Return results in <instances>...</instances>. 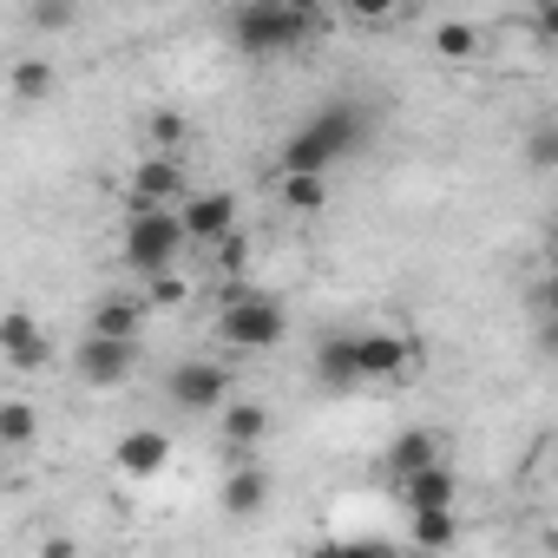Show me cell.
I'll return each instance as SVG.
<instances>
[{
	"label": "cell",
	"mask_w": 558,
	"mask_h": 558,
	"mask_svg": "<svg viewBox=\"0 0 558 558\" xmlns=\"http://www.w3.org/2000/svg\"><path fill=\"white\" fill-rule=\"evenodd\" d=\"M362 138H368L362 106L355 99H329L303 132H290L283 151H276V178H329V165H342Z\"/></svg>",
	"instance_id": "6da1fadb"
},
{
	"label": "cell",
	"mask_w": 558,
	"mask_h": 558,
	"mask_svg": "<svg viewBox=\"0 0 558 558\" xmlns=\"http://www.w3.org/2000/svg\"><path fill=\"white\" fill-rule=\"evenodd\" d=\"M223 34L250 60H283V53H296V47H310L323 34V14L290 8V0H243V8L223 14Z\"/></svg>",
	"instance_id": "7a4b0ae2"
},
{
	"label": "cell",
	"mask_w": 558,
	"mask_h": 558,
	"mask_svg": "<svg viewBox=\"0 0 558 558\" xmlns=\"http://www.w3.org/2000/svg\"><path fill=\"white\" fill-rule=\"evenodd\" d=\"M191 250V230H184V210H145V204H125V230H119V256L132 276H171Z\"/></svg>",
	"instance_id": "3957f363"
},
{
	"label": "cell",
	"mask_w": 558,
	"mask_h": 558,
	"mask_svg": "<svg viewBox=\"0 0 558 558\" xmlns=\"http://www.w3.org/2000/svg\"><path fill=\"white\" fill-rule=\"evenodd\" d=\"M290 336V316L276 296H256V290H236L223 310H217V342L223 349H243V355H263Z\"/></svg>",
	"instance_id": "277c9868"
},
{
	"label": "cell",
	"mask_w": 558,
	"mask_h": 558,
	"mask_svg": "<svg viewBox=\"0 0 558 558\" xmlns=\"http://www.w3.org/2000/svg\"><path fill=\"white\" fill-rule=\"evenodd\" d=\"M165 395H171V408H184V414H223V408H230V368L191 355V362H178V368L165 375Z\"/></svg>",
	"instance_id": "5b68a950"
},
{
	"label": "cell",
	"mask_w": 558,
	"mask_h": 558,
	"mask_svg": "<svg viewBox=\"0 0 558 558\" xmlns=\"http://www.w3.org/2000/svg\"><path fill=\"white\" fill-rule=\"evenodd\" d=\"M125 204H145V210H184V204H191V191H184V158H165V151L138 158V165H132V184H125Z\"/></svg>",
	"instance_id": "8992f818"
},
{
	"label": "cell",
	"mask_w": 558,
	"mask_h": 558,
	"mask_svg": "<svg viewBox=\"0 0 558 558\" xmlns=\"http://www.w3.org/2000/svg\"><path fill=\"white\" fill-rule=\"evenodd\" d=\"M132 368H138V342H106V336H86V342L73 349V375H80V388L112 395V388H125V381H132Z\"/></svg>",
	"instance_id": "52a82bcc"
},
{
	"label": "cell",
	"mask_w": 558,
	"mask_h": 558,
	"mask_svg": "<svg viewBox=\"0 0 558 558\" xmlns=\"http://www.w3.org/2000/svg\"><path fill=\"white\" fill-rule=\"evenodd\" d=\"M355 362H362V381H401V375H414L421 342H408L395 329H368V336H355Z\"/></svg>",
	"instance_id": "ba28073f"
},
{
	"label": "cell",
	"mask_w": 558,
	"mask_h": 558,
	"mask_svg": "<svg viewBox=\"0 0 558 558\" xmlns=\"http://www.w3.org/2000/svg\"><path fill=\"white\" fill-rule=\"evenodd\" d=\"M171 466V434L165 427H125L119 440H112V473H125V480H158Z\"/></svg>",
	"instance_id": "9c48e42d"
},
{
	"label": "cell",
	"mask_w": 558,
	"mask_h": 558,
	"mask_svg": "<svg viewBox=\"0 0 558 558\" xmlns=\"http://www.w3.org/2000/svg\"><path fill=\"white\" fill-rule=\"evenodd\" d=\"M184 230H191L197 250L230 243V236H236V191H191V204H184Z\"/></svg>",
	"instance_id": "30bf717a"
},
{
	"label": "cell",
	"mask_w": 558,
	"mask_h": 558,
	"mask_svg": "<svg viewBox=\"0 0 558 558\" xmlns=\"http://www.w3.org/2000/svg\"><path fill=\"white\" fill-rule=\"evenodd\" d=\"M440 466V434L434 427H401L395 440H388V480L401 486V480H414V473H434Z\"/></svg>",
	"instance_id": "8fae6325"
},
{
	"label": "cell",
	"mask_w": 558,
	"mask_h": 558,
	"mask_svg": "<svg viewBox=\"0 0 558 558\" xmlns=\"http://www.w3.org/2000/svg\"><path fill=\"white\" fill-rule=\"evenodd\" d=\"M145 316H151V303H138V296H99V303H93V316H86V336H106V342H138Z\"/></svg>",
	"instance_id": "7c38bea8"
},
{
	"label": "cell",
	"mask_w": 558,
	"mask_h": 558,
	"mask_svg": "<svg viewBox=\"0 0 558 558\" xmlns=\"http://www.w3.org/2000/svg\"><path fill=\"white\" fill-rule=\"evenodd\" d=\"M269 506V473H263V460H236L230 473H223V512L230 519H256Z\"/></svg>",
	"instance_id": "4fadbf2b"
},
{
	"label": "cell",
	"mask_w": 558,
	"mask_h": 558,
	"mask_svg": "<svg viewBox=\"0 0 558 558\" xmlns=\"http://www.w3.org/2000/svg\"><path fill=\"white\" fill-rule=\"evenodd\" d=\"M217 427H223V440L236 447V460H250V453L269 440V408H263V401H230V408L217 414Z\"/></svg>",
	"instance_id": "5bb4252c"
},
{
	"label": "cell",
	"mask_w": 558,
	"mask_h": 558,
	"mask_svg": "<svg viewBox=\"0 0 558 558\" xmlns=\"http://www.w3.org/2000/svg\"><path fill=\"white\" fill-rule=\"evenodd\" d=\"M453 473L447 466H434V473H414V480H401V506L408 512H453Z\"/></svg>",
	"instance_id": "9a60e30c"
},
{
	"label": "cell",
	"mask_w": 558,
	"mask_h": 558,
	"mask_svg": "<svg viewBox=\"0 0 558 558\" xmlns=\"http://www.w3.org/2000/svg\"><path fill=\"white\" fill-rule=\"evenodd\" d=\"M316 381H329V388H355V381H362L355 336H329V342L316 349Z\"/></svg>",
	"instance_id": "2e32d148"
},
{
	"label": "cell",
	"mask_w": 558,
	"mask_h": 558,
	"mask_svg": "<svg viewBox=\"0 0 558 558\" xmlns=\"http://www.w3.org/2000/svg\"><path fill=\"white\" fill-rule=\"evenodd\" d=\"M460 538V519L453 512H408V545L414 551H447Z\"/></svg>",
	"instance_id": "e0dca14e"
},
{
	"label": "cell",
	"mask_w": 558,
	"mask_h": 558,
	"mask_svg": "<svg viewBox=\"0 0 558 558\" xmlns=\"http://www.w3.org/2000/svg\"><path fill=\"white\" fill-rule=\"evenodd\" d=\"M8 93H14L21 106H40V99L53 93V60H14V66H8Z\"/></svg>",
	"instance_id": "ac0fdd59"
},
{
	"label": "cell",
	"mask_w": 558,
	"mask_h": 558,
	"mask_svg": "<svg viewBox=\"0 0 558 558\" xmlns=\"http://www.w3.org/2000/svg\"><path fill=\"white\" fill-rule=\"evenodd\" d=\"M276 191H283V210L296 217H316L329 204V178H276Z\"/></svg>",
	"instance_id": "d6986e66"
},
{
	"label": "cell",
	"mask_w": 558,
	"mask_h": 558,
	"mask_svg": "<svg viewBox=\"0 0 558 558\" xmlns=\"http://www.w3.org/2000/svg\"><path fill=\"white\" fill-rule=\"evenodd\" d=\"M434 53H440V60H473V53H480V27L440 21V27H434Z\"/></svg>",
	"instance_id": "ffe728a7"
},
{
	"label": "cell",
	"mask_w": 558,
	"mask_h": 558,
	"mask_svg": "<svg viewBox=\"0 0 558 558\" xmlns=\"http://www.w3.org/2000/svg\"><path fill=\"white\" fill-rule=\"evenodd\" d=\"M519 158H525V171H558V125H551V119L532 125L525 145H519Z\"/></svg>",
	"instance_id": "44dd1931"
},
{
	"label": "cell",
	"mask_w": 558,
	"mask_h": 558,
	"mask_svg": "<svg viewBox=\"0 0 558 558\" xmlns=\"http://www.w3.org/2000/svg\"><path fill=\"white\" fill-rule=\"evenodd\" d=\"M34 421H40V414H34L27 401H0V447H27V440H34Z\"/></svg>",
	"instance_id": "7402d4cb"
},
{
	"label": "cell",
	"mask_w": 558,
	"mask_h": 558,
	"mask_svg": "<svg viewBox=\"0 0 558 558\" xmlns=\"http://www.w3.org/2000/svg\"><path fill=\"white\" fill-rule=\"evenodd\" d=\"M145 303H151V310H184V303H191V283H184L178 269H171V276H151V283H145Z\"/></svg>",
	"instance_id": "603a6c76"
},
{
	"label": "cell",
	"mask_w": 558,
	"mask_h": 558,
	"mask_svg": "<svg viewBox=\"0 0 558 558\" xmlns=\"http://www.w3.org/2000/svg\"><path fill=\"white\" fill-rule=\"evenodd\" d=\"M145 132H151V145H158L165 158H178V138H184V119H178V112H151Z\"/></svg>",
	"instance_id": "cb8c5ba5"
},
{
	"label": "cell",
	"mask_w": 558,
	"mask_h": 558,
	"mask_svg": "<svg viewBox=\"0 0 558 558\" xmlns=\"http://www.w3.org/2000/svg\"><path fill=\"white\" fill-rule=\"evenodd\" d=\"M47 362H53V336H34L27 349H14V355H8V368H14V375H40Z\"/></svg>",
	"instance_id": "d4e9b609"
},
{
	"label": "cell",
	"mask_w": 558,
	"mask_h": 558,
	"mask_svg": "<svg viewBox=\"0 0 558 558\" xmlns=\"http://www.w3.org/2000/svg\"><path fill=\"white\" fill-rule=\"evenodd\" d=\"M34 336H40V323H34L27 310H14L8 323H0V355H14V349H27Z\"/></svg>",
	"instance_id": "484cf974"
},
{
	"label": "cell",
	"mask_w": 558,
	"mask_h": 558,
	"mask_svg": "<svg viewBox=\"0 0 558 558\" xmlns=\"http://www.w3.org/2000/svg\"><path fill=\"white\" fill-rule=\"evenodd\" d=\"M210 256H217V269H223V276H243V269H250V243H243V230H236L230 243H217Z\"/></svg>",
	"instance_id": "4316f807"
},
{
	"label": "cell",
	"mask_w": 558,
	"mask_h": 558,
	"mask_svg": "<svg viewBox=\"0 0 558 558\" xmlns=\"http://www.w3.org/2000/svg\"><path fill=\"white\" fill-rule=\"evenodd\" d=\"M27 21H34L40 34H53V27H73V8H47V0H34V8H27Z\"/></svg>",
	"instance_id": "83f0119b"
},
{
	"label": "cell",
	"mask_w": 558,
	"mask_h": 558,
	"mask_svg": "<svg viewBox=\"0 0 558 558\" xmlns=\"http://www.w3.org/2000/svg\"><path fill=\"white\" fill-rule=\"evenodd\" d=\"M349 558H401V545H388V538H349Z\"/></svg>",
	"instance_id": "f1b7e54d"
},
{
	"label": "cell",
	"mask_w": 558,
	"mask_h": 558,
	"mask_svg": "<svg viewBox=\"0 0 558 558\" xmlns=\"http://www.w3.org/2000/svg\"><path fill=\"white\" fill-rule=\"evenodd\" d=\"M532 303H538V316H558V276H545V283H538V296H532Z\"/></svg>",
	"instance_id": "f546056e"
},
{
	"label": "cell",
	"mask_w": 558,
	"mask_h": 558,
	"mask_svg": "<svg viewBox=\"0 0 558 558\" xmlns=\"http://www.w3.org/2000/svg\"><path fill=\"white\" fill-rule=\"evenodd\" d=\"M538 349L558 355V316H538Z\"/></svg>",
	"instance_id": "4dcf8cb0"
},
{
	"label": "cell",
	"mask_w": 558,
	"mask_h": 558,
	"mask_svg": "<svg viewBox=\"0 0 558 558\" xmlns=\"http://www.w3.org/2000/svg\"><path fill=\"white\" fill-rule=\"evenodd\" d=\"M310 558H349V538H323V545H310Z\"/></svg>",
	"instance_id": "1f68e13d"
},
{
	"label": "cell",
	"mask_w": 558,
	"mask_h": 558,
	"mask_svg": "<svg viewBox=\"0 0 558 558\" xmlns=\"http://www.w3.org/2000/svg\"><path fill=\"white\" fill-rule=\"evenodd\" d=\"M532 27H538V34H551V40H558V8H538V14H532Z\"/></svg>",
	"instance_id": "d6a6232c"
},
{
	"label": "cell",
	"mask_w": 558,
	"mask_h": 558,
	"mask_svg": "<svg viewBox=\"0 0 558 558\" xmlns=\"http://www.w3.org/2000/svg\"><path fill=\"white\" fill-rule=\"evenodd\" d=\"M40 558H73V538H47V545H40Z\"/></svg>",
	"instance_id": "836d02e7"
},
{
	"label": "cell",
	"mask_w": 558,
	"mask_h": 558,
	"mask_svg": "<svg viewBox=\"0 0 558 558\" xmlns=\"http://www.w3.org/2000/svg\"><path fill=\"white\" fill-rule=\"evenodd\" d=\"M545 276H558V236H551V256H545Z\"/></svg>",
	"instance_id": "e575fe53"
}]
</instances>
